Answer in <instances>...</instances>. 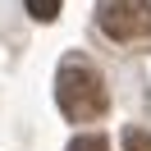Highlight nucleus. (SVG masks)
<instances>
[{"mask_svg":"<svg viewBox=\"0 0 151 151\" xmlns=\"http://www.w3.org/2000/svg\"><path fill=\"white\" fill-rule=\"evenodd\" d=\"M55 105H60V114L73 119V124L101 119V114L110 110V87H105L101 69H96L92 60H83V55H64V64H60V73H55Z\"/></svg>","mask_w":151,"mask_h":151,"instance_id":"f257e3e1","label":"nucleus"},{"mask_svg":"<svg viewBox=\"0 0 151 151\" xmlns=\"http://www.w3.org/2000/svg\"><path fill=\"white\" fill-rule=\"evenodd\" d=\"M96 28L119 46L151 41V0H96Z\"/></svg>","mask_w":151,"mask_h":151,"instance_id":"f03ea898","label":"nucleus"},{"mask_svg":"<svg viewBox=\"0 0 151 151\" xmlns=\"http://www.w3.org/2000/svg\"><path fill=\"white\" fill-rule=\"evenodd\" d=\"M28 14L37 23H50V19H60V0H28Z\"/></svg>","mask_w":151,"mask_h":151,"instance_id":"7ed1b4c3","label":"nucleus"},{"mask_svg":"<svg viewBox=\"0 0 151 151\" xmlns=\"http://www.w3.org/2000/svg\"><path fill=\"white\" fill-rule=\"evenodd\" d=\"M64 151H110V142H105L101 133H83V137H73Z\"/></svg>","mask_w":151,"mask_h":151,"instance_id":"20e7f679","label":"nucleus"},{"mask_svg":"<svg viewBox=\"0 0 151 151\" xmlns=\"http://www.w3.org/2000/svg\"><path fill=\"white\" fill-rule=\"evenodd\" d=\"M124 151H151V133L147 128H124Z\"/></svg>","mask_w":151,"mask_h":151,"instance_id":"39448f33","label":"nucleus"}]
</instances>
